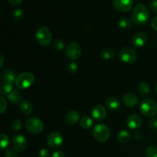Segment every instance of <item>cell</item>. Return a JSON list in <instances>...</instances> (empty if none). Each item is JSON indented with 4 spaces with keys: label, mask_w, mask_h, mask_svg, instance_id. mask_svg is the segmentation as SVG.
<instances>
[{
    "label": "cell",
    "mask_w": 157,
    "mask_h": 157,
    "mask_svg": "<svg viewBox=\"0 0 157 157\" xmlns=\"http://www.w3.org/2000/svg\"><path fill=\"white\" fill-rule=\"evenodd\" d=\"M37 42L42 46H48L52 43V35L50 29L46 26H41L35 33Z\"/></svg>",
    "instance_id": "cell-4"
},
{
    "label": "cell",
    "mask_w": 157,
    "mask_h": 157,
    "mask_svg": "<svg viewBox=\"0 0 157 157\" xmlns=\"http://www.w3.org/2000/svg\"><path fill=\"white\" fill-rule=\"evenodd\" d=\"M80 121V113L75 110H71L67 113L65 121L67 124L75 125Z\"/></svg>",
    "instance_id": "cell-16"
},
{
    "label": "cell",
    "mask_w": 157,
    "mask_h": 157,
    "mask_svg": "<svg viewBox=\"0 0 157 157\" xmlns=\"http://www.w3.org/2000/svg\"><path fill=\"white\" fill-rule=\"evenodd\" d=\"M64 47H65V44H64V41L62 39L58 38V39H55L53 41V48L55 50L61 51L64 48Z\"/></svg>",
    "instance_id": "cell-28"
},
{
    "label": "cell",
    "mask_w": 157,
    "mask_h": 157,
    "mask_svg": "<svg viewBox=\"0 0 157 157\" xmlns=\"http://www.w3.org/2000/svg\"><path fill=\"white\" fill-rule=\"evenodd\" d=\"M132 20L130 19L127 17H123L118 21V25L121 29H128V28L131 27L132 25Z\"/></svg>",
    "instance_id": "cell-26"
},
{
    "label": "cell",
    "mask_w": 157,
    "mask_h": 157,
    "mask_svg": "<svg viewBox=\"0 0 157 157\" xmlns=\"http://www.w3.org/2000/svg\"><path fill=\"white\" fill-rule=\"evenodd\" d=\"M52 157H65V154L62 151H55L53 153Z\"/></svg>",
    "instance_id": "cell-40"
},
{
    "label": "cell",
    "mask_w": 157,
    "mask_h": 157,
    "mask_svg": "<svg viewBox=\"0 0 157 157\" xmlns=\"http://www.w3.org/2000/svg\"><path fill=\"white\" fill-rule=\"evenodd\" d=\"M149 127L151 130L157 132V118L153 117L149 121Z\"/></svg>",
    "instance_id": "cell-32"
},
{
    "label": "cell",
    "mask_w": 157,
    "mask_h": 157,
    "mask_svg": "<svg viewBox=\"0 0 157 157\" xmlns=\"http://www.w3.org/2000/svg\"><path fill=\"white\" fill-rule=\"evenodd\" d=\"M49 151L45 148L41 149L39 151V157H48Z\"/></svg>",
    "instance_id": "cell-37"
},
{
    "label": "cell",
    "mask_w": 157,
    "mask_h": 157,
    "mask_svg": "<svg viewBox=\"0 0 157 157\" xmlns=\"http://www.w3.org/2000/svg\"><path fill=\"white\" fill-rule=\"evenodd\" d=\"M20 110L25 115H30L33 111V105L29 101H24L20 104Z\"/></svg>",
    "instance_id": "cell-20"
},
{
    "label": "cell",
    "mask_w": 157,
    "mask_h": 157,
    "mask_svg": "<svg viewBox=\"0 0 157 157\" xmlns=\"http://www.w3.org/2000/svg\"><path fill=\"white\" fill-rule=\"evenodd\" d=\"M7 2L12 6H16L21 4L22 2V0H7Z\"/></svg>",
    "instance_id": "cell-38"
},
{
    "label": "cell",
    "mask_w": 157,
    "mask_h": 157,
    "mask_svg": "<svg viewBox=\"0 0 157 157\" xmlns=\"http://www.w3.org/2000/svg\"><path fill=\"white\" fill-rule=\"evenodd\" d=\"M35 82V76L30 72H22L16 77L15 84L19 90H25Z\"/></svg>",
    "instance_id": "cell-2"
},
{
    "label": "cell",
    "mask_w": 157,
    "mask_h": 157,
    "mask_svg": "<svg viewBox=\"0 0 157 157\" xmlns=\"http://www.w3.org/2000/svg\"><path fill=\"white\" fill-rule=\"evenodd\" d=\"M110 135V130L107 125L103 124L95 126L93 130L94 138L98 142L104 143L109 139Z\"/></svg>",
    "instance_id": "cell-5"
},
{
    "label": "cell",
    "mask_w": 157,
    "mask_h": 157,
    "mask_svg": "<svg viewBox=\"0 0 157 157\" xmlns=\"http://www.w3.org/2000/svg\"><path fill=\"white\" fill-rule=\"evenodd\" d=\"M150 18V12L147 6L143 3L136 5L131 15V20L136 25H144Z\"/></svg>",
    "instance_id": "cell-1"
},
{
    "label": "cell",
    "mask_w": 157,
    "mask_h": 157,
    "mask_svg": "<svg viewBox=\"0 0 157 157\" xmlns=\"http://www.w3.org/2000/svg\"><path fill=\"white\" fill-rule=\"evenodd\" d=\"M140 111L147 117H153L157 114V102L152 98H146L140 104Z\"/></svg>",
    "instance_id": "cell-3"
},
{
    "label": "cell",
    "mask_w": 157,
    "mask_h": 157,
    "mask_svg": "<svg viewBox=\"0 0 157 157\" xmlns=\"http://www.w3.org/2000/svg\"><path fill=\"white\" fill-rule=\"evenodd\" d=\"M12 148L16 150L18 153L23 152L26 150L28 147V142L26 138L21 134H17L12 139Z\"/></svg>",
    "instance_id": "cell-10"
},
{
    "label": "cell",
    "mask_w": 157,
    "mask_h": 157,
    "mask_svg": "<svg viewBox=\"0 0 157 157\" xmlns=\"http://www.w3.org/2000/svg\"><path fill=\"white\" fill-rule=\"evenodd\" d=\"M150 8L153 12L157 13V0H153L150 3Z\"/></svg>",
    "instance_id": "cell-36"
},
{
    "label": "cell",
    "mask_w": 157,
    "mask_h": 157,
    "mask_svg": "<svg viewBox=\"0 0 157 157\" xmlns=\"http://www.w3.org/2000/svg\"><path fill=\"white\" fill-rule=\"evenodd\" d=\"M13 90V83L2 81L0 85V94L2 96L9 94Z\"/></svg>",
    "instance_id": "cell-21"
},
{
    "label": "cell",
    "mask_w": 157,
    "mask_h": 157,
    "mask_svg": "<svg viewBox=\"0 0 157 157\" xmlns=\"http://www.w3.org/2000/svg\"><path fill=\"white\" fill-rule=\"evenodd\" d=\"M137 90L140 94L142 95V96H146L150 93V87L149 84H147V82H141L138 85Z\"/></svg>",
    "instance_id": "cell-24"
},
{
    "label": "cell",
    "mask_w": 157,
    "mask_h": 157,
    "mask_svg": "<svg viewBox=\"0 0 157 157\" xmlns=\"http://www.w3.org/2000/svg\"><path fill=\"white\" fill-rule=\"evenodd\" d=\"M3 62H4V58H3L2 55H1V67H2Z\"/></svg>",
    "instance_id": "cell-41"
},
{
    "label": "cell",
    "mask_w": 157,
    "mask_h": 157,
    "mask_svg": "<svg viewBox=\"0 0 157 157\" xmlns=\"http://www.w3.org/2000/svg\"><path fill=\"white\" fill-rule=\"evenodd\" d=\"M115 56V52L110 48H105L101 51V57L105 60L112 59Z\"/></svg>",
    "instance_id": "cell-25"
},
{
    "label": "cell",
    "mask_w": 157,
    "mask_h": 157,
    "mask_svg": "<svg viewBox=\"0 0 157 157\" xmlns=\"http://www.w3.org/2000/svg\"><path fill=\"white\" fill-rule=\"evenodd\" d=\"M80 125L83 129L89 130L93 126V121L90 117L84 116L81 117V121H80Z\"/></svg>",
    "instance_id": "cell-23"
},
{
    "label": "cell",
    "mask_w": 157,
    "mask_h": 157,
    "mask_svg": "<svg viewBox=\"0 0 157 157\" xmlns=\"http://www.w3.org/2000/svg\"><path fill=\"white\" fill-rule=\"evenodd\" d=\"M0 100H1V110H0V113H1V114H2L6 111V109H7V102H6V101L4 99L2 96H1Z\"/></svg>",
    "instance_id": "cell-35"
},
{
    "label": "cell",
    "mask_w": 157,
    "mask_h": 157,
    "mask_svg": "<svg viewBox=\"0 0 157 157\" xmlns=\"http://www.w3.org/2000/svg\"><path fill=\"white\" fill-rule=\"evenodd\" d=\"M25 127L28 131L33 134H39L44 130V124L42 121L37 117L29 118L26 121Z\"/></svg>",
    "instance_id": "cell-7"
},
{
    "label": "cell",
    "mask_w": 157,
    "mask_h": 157,
    "mask_svg": "<svg viewBox=\"0 0 157 157\" xmlns=\"http://www.w3.org/2000/svg\"><path fill=\"white\" fill-rule=\"evenodd\" d=\"M113 6L116 10L121 12H127L133 6V0H113Z\"/></svg>",
    "instance_id": "cell-11"
},
{
    "label": "cell",
    "mask_w": 157,
    "mask_h": 157,
    "mask_svg": "<svg viewBox=\"0 0 157 157\" xmlns=\"http://www.w3.org/2000/svg\"><path fill=\"white\" fill-rule=\"evenodd\" d=\"M66 56L71 61H75L78 59L81 55V47L78 42L73 41L68 44L66 48Z\"/></svg>",
    "instance_id": "cell-8"
},
{
    "label": "cell",
    "mask_w": 157,
    "mask_h": 157,
    "mask_svg": "<svg viewBox=\"0 0 157 157\" xmlns=\"http://www.w3.org/2000/svg\"><path fill=\"white\" fill-rule=\"evenodd\" d=\"M78 64L75 62V61H72V62L69 63L68 65H67V71L70 74H75L78 71Z\"/></svg>",
    "instance_id": "cell-31"
},
{
    "label": "cell",
    "mask_w": 157,
    "mask_h": 157,
    "mask_svg": "<svg viewBox=\"0 0 157 157\" xmlns=\"http://www.w3.org/2000/svg\"><path fill=\"white\" fill-rule=\"evenodd\" d=\"M142 124V119L138 114H132L127 118V125L129 128L132 129H137Z\"/></svg>",
    "instance_id": "cell-15"
},
{
    "label": "cell",
    "mask_w": 157,
    "mask_h": 157,
    "mask_svg": "<svg viewBox=\"0 0 157 157\" xmlns=\"http://www.w3.org/2000/svg\"><path fill=\"white\" fill-rule=\"evenodd\" d=\"M2 81H8V82H12L15 81V74L12 69L10 68H5L4 70L2 71Z\"/></svg>",
    "instance_id": "cell-19"
},
{
    "label": "cell",
    "mask_w": 157,
    "mask_h": 157,
    "mask_svg": "<svg viewBox=\"0 0 157 157\" xmlns=\"http://www.w3.org/2000/svg\"><path fill=\"white\" fill-rule=\"evenodd\" d=\"M63 136L58 131H54L49 133L46 139V142L51 148H59L63 144Z\"/></svg>",
    "instance_id": "cell-9"
},
{
    "label": "cell",
    "mask_w": 157,
    "mask_h": 157,
    "mask_svg": "<svg viewBox=\"0 0 157 157\" xmlns=\"http://www.w3.org/2000/svg\"><path fill=\"white\" fill-rule=\"evenodd\" d=\"M23 16V11L21 9H18L16 10H15V12H13V18L15 20H19L22 18Z\"/></svg>",
    "instance_id": "cell-34"
},
{
    "label": "cell",
    "mask_w": 157,
    "mask_h": 157,
    "mask_svg": "<svg viewBox=\"0 0 157 157\" xmlns=\"http://www.w3.org/2000/svg\"><path fill=\"white\" fill-rule=\"evenodd\" d=\"M155 90H156V93H157V84H156V87H155Z\"/></svg>",
    "instance_id": "cell-42"
},
{
    "label": "cell",
    "mask_w": 157,
    "mask_h": 157,
    "mask_svg": "<svg viewBox=\"0 0 157 157\" xmlns=\"http://www.w3.org/2000/svg\"><path fill=\"white\" fill-rule=\"evenodd\" d=\"M0 137H1V150H3L9 146V138L7 135L4 134V133H2Z\"/></svg>",
    "instance_id": "cell-30"
},
{
    "label": "cell",
    "mask_w": 157,
    "mask_h": 157,
    "mask_svg": "<svg viewBox=\"0 0 157 157\" xmlns=\"http://www.w3.org/2000/svg\"><path fill=\"white\" fill-rule=\"evenodd\" d=\"M21 127H22V124L19 119L13 120L10 124L11 130H13V131H18V130H21Z\"/></svg>",
    "instance_id": "cell-27"
},
{
    "label": "cell",
    "mask_w": 157,
    "mask_h": 157,
    "mask_svg": "<svg viewBox=\"0 0 157 157\" xmlns=\"http://www.w3.org/2000/svg\"><path fill=\"white\" fill-rule=\"evenodd\" d=\"M119 57L123 62L127 64H133L138 59L137 52L133 48H123L119 52Z\"/></svg>",
    "instance_id": "cell-6"
},
{
    "label": "cell",
    "mask_w": 157,
    "mask_h": 157,
    "mask_svg": "<svg viewBox=\"0 0 157 157\" xmlns=\"http://www.w3.org/2000/svg\"><path fill=\"white\" fill-rule=\"evenodd\" d=\"M146 157H157V148L155 147H149L146 149Z\"/></svg>",
    "instance_id": "cell-29"
},
{
    "label": "cell",
    "mask_w": 157,
    "mask_h": 157,
    "mask_svg": "<svg viewBox=\"0 0 157 157\" xmlns=\"http://www.w3.org/2000/svg\"><path fill=\"white\" fill-rule=\"evenodd\" d=\"M5 156L6 157H18V152L16 150L12 149H8L6 150V153H5Z\"/></svg>",
    "instance_id": "cell-33"
},
{
    "label": "cell",
    "mask_w": 157,
    "mask_h": 157,
    "mask_svg": "<svg viewBox=\"0 0 157 157\" xmlns=\"http://www.w3.org/2000/svg\"><path fill=\"white\" fill-rule=\"evenodd\" d=\"M148 41V36L146 33L142 32H137L132 38V44L136 48H140L144 47Z\"/></svg>",
    "instance_id": "cell-12"
},
{
    "label": "cell",
    "mask_w": 157,
    "mask_h": 157,
    "mask_svg": "<svg viewBox=\"0 0 157 157\" xmlns=\"http://www.w3.org/2000/svg\"><path fill=\"white\" fill-rule=\"evenodd\" d=\"M151 27L153 30L157 32V16L153 18L151 21Z\"/></svg>",
    "instance_id": "cell-39"
},
{
    "label": "cell",
    "mask_w": 157,
    "mask_h": 157,
    "mask_svg": "<svg viewBox=\"0 0 157 157\" xmlns=\"http://www.w3.org/2000/svg\"><path fill=\"white\" fill-rule=\"evenodd\" d=\"M92 117L94 119L97 121H102L103 120L105 119L107 116V110L105 107L101 104L95 106L91 111Z\"/></svg>",
    "instance_id": "cell-13"
},
{
    "label": "cell",
    "mask_w": 157,
    "mask_h": 157,
    "mask_svg": "<svg viewBox=\"0 0 157 157\" xmlns=\"http://www.w3.org/2000/svg\"><path fill=\"white\" fill-rule=\"evenodd\" d=\"M8 99L10 101L11 104L16 105V104H21V99H22V96H21V93L18 91L17 89H14L11 93L8 94Z\"/></svg>",
    "instance_id": "cell-17"
},
{
    "label": "cell",
    "mask_w": 157,
    "mask_h": 157,
    "mask_svg": "<svg viewBox=\"0 0 157 157\" xmlns=\"http://www.w3.org/2000/svg\"><path fill=\"white\" fill-rule=\"evenodd\" d=\"M105 104L111 110H117L121 107V101L116 97H110L105 101Z\"/></svg>",
    "instance_id": "cell-18"
},
{
    "label": "cell",
    "mask_w": 157,
    "mask_h": 157,
    "mask_svg": "<svg viewBox=\"0 0 157 157\" xmlns=\"http://www.w3.org/2000/svg\"><path fill=\"white\" fill-rule=\"evenodd\" d=\"M123 102H124V105L127 106V107H134L137 105L139 99H138V97L136 96V94L133 93V92H129L124 96Z\"/></svg>",
    "instance_id": "cell-14"
},
{
    "label": "cell",
    "mask_w": 157,
    "mask_h": 157,
    "mask_svg": "<svg viewBox=\"0 0 157 157\" xmlns=\"http://www.w3.org/2000/svg\"><path fill=\"white\" fill-rule=\"evenodd\" d=\"M131 135L127 130H121L117 134V140L121 144H127L130 140Z\"/></svg>",
    "instance_id": "cell-22"
}]
</instances>
